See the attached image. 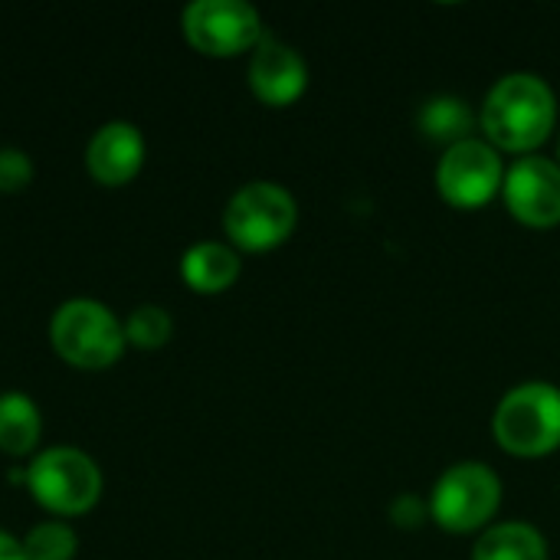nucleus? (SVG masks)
<instances>
[{
    "label": "nucleus",
    "instance_id": "obj_1",
    "mask_svg": "<svg viewBox=\"0 0 560 560\" xmlns=\"http://www.w3.org/2000/svg\"><path fill=\"white\" fill-rule=\"evenodd\" d=\"M558 102L551 85L538 72L502 75L482 105V125L489 138L512 151H528L548 138L555 128Z\"/></svg>",
    "mask_w": 560,
    "mask_h": 560
},
{
    "label": "nucleus",
    "instance_id": "obj_2",
    "mask_svg": "<svg viewBox=\"0 0 560 560\" xmlns=\"http://www.w3.org/2000/svg\"><path fill=\"white\" fill-rule=\"evenodd\" d=\"M23 482H26L30 495L36 499V505L56 518H72V515L92 512L105 489L98 463L75 446L39 450L30 459Z\"/></svg>",
    "mask_w": 560,
    "mask_h": 560
},
{
    "label": "nucleus",
    "instance_id": "obj_3",
    "mask_svg": "<svg viewBox=\"0 0 560 560\" xmlns=\"http://www.w3.org/2000/svg\"><path fill=\"white\" fill-rule=\"evenodd\" d=\"M49 341L56 354L82 371L112 368L125 348V322L95 299H69L49 318Z\"/></svg>",
    "mask_w": 560,
    "mask_h": 560
},
{
    "label": "nucleus",
    "instance_id": "obj_4",
    "mask_svg": "<svg viewBox=\"0 0 560 560\" xmlns=\"http://www.w3.org/2000/svg\"><path fill=\"white\" fill-rule=\"evenodd\" d=\"M492 430L509 453H551L560 446V387L548 381H525L512 387L495 407Z\"/></svg>",
    "mask_w": 560,
    "mask_h": 560
},
{
    "label": "nucleus",
    "instance_id": "obj_5",
    "mask_svg": "<svg viewBox=\"0 0 560 560\" xmlns=\"http://www.w3.org/2000/svg\"><path fill=\"white\" fill-rule=\"evenodd\" d=\"M295 217H299L295 197L282 184L249 180L230 197L223 210V230L240 249L262 253L279 246L292 233Z\"/></svg>",
    "mask_w": 560,
    "mask_h": 560
},
{
    "label": "nucleus",
    "instance_id": "obj_6",
    "mask_svg": "<svg viewBox=\"0 0 560 560\" xmlns=\"http://www.w3.org/2000/svg\"><path fill=\"white\" fill-rule=\"evenodd\" d=\"M499 499L502 482L486 463H456L436 479L430 512L450 532H472L495 515Z\"/></svg>",
    "mask_w": 560,
    "mask_h": 560
},
{
    "label": "nucleus",
    "instance_id": "obj_7",
    "mask_svg": "<svg viewBox=\"0 0 560 560\" xmlns=\"http://www.w3.org/2000/svg\"><path fill=\"white\" fill-rule=\"evenodd\" d=\"M180 23L190 46L207 56H236L266 36L259 10L246 0H194Z\"/></svg>",
    "mask_w": 560,
    "mask_h": 560
},
{
    "label": "nucleus",
    "instance_id": "obj_8",
    "mask_svg": "<svg viewBox=\"0 0 560 560\" xmlns=\"http://www.w3.org/2000/svg\"><path fill=\"white\" fill-rule=\"evenodd\" d=\"M505 180L499 151L482 138H466L446 148L436 167V184L450 203L476 207L486 203Z\"/></svg>",
    "mask_w": 560,
    "mask_h": 560
},
{
    "label": "nucleus",
    "instance_id": "obj_9",
    "mask_svg": "<svg viewBox=\"0 0 560 560\" xmlns=\"http://www.w3.org/2000/svg\"><path fill=\"white\" fill-rule=\"evenodd\" d=\"M509 210L532 223V226H551L560 220V164L541 154L518 158L502 180Z\"/></svg>",
    "mask_w": 560,
    "mask_h": 560
},
{
    "label": "nucleus",
    "instance_id": "obj_10",
    "mask_svg": "<svg viewBox=\"0 0 560 560\" xmlns=\"http://www.w3.org/2000/svg\"><path fill=\"white\" fill-rule=\"evenodd\" d=\"M308 82V66L302 52L276 36H262L253 46L249 59V85L253 92L269 105H289L302 95Z\"/></svg>",
    "mask_w": 560,
    "mask_h": 560
},
{
    "label": "nucleus",
    "instance_id": "obj_11",
    "mask_svg": "<svg viewBox=\"0 0 560 560\" xmlns=\"http://www.w3.org/2000/svg\"><path fill=\"white\" fill-rule=\"evenodd\" d=\"M144 135L131 121H108L102 125L85 148L89 174L105 187H121L138 177L144 164Z\"/></svg>",
    "mask_w": 560,
    "mask_h": 560
},
{
    "label": "nucleus",
    "instance_id": "obj_12",
    "mask_svg": "<svg viewBox=\"0 0 560 560\" xmlns=\"http://www.w3.org/2000/svg\"><path fill=\"white\" fill-rule=\"evenodd\" d=\"M180 276L194 292H223L240 276V256L226 243L203 240L180 256Z\"/></svg>",
    "mask_w": 560,
    "mask_h": 560
},
{
    "label": "nucleus",
    "instance_id": "obj_13",
    "mask_svg": "<svg viewBox=\"0 0 560 560\" xmlns=\"http://www.w3.org/2000/svg\"><path fill=\"white\" fill-rule=\"evenodd\" d=\"M43 436V417L30 394L3 390L0 394V453L30 456L36 453Z\"/></svg>",
    "mask_w": 560,
    "mask_h": 560
},
{
    "label": "nucleus",
    "instance_id": "obj_14",
    "mask_svg": "<svg viewBox=\"0 0 560 560\" xmlns=\"http://www.w3.org/2000/svg\"><path fill=\"white\" fill-rule=\"evenodd\" d=\"M472 560H548V541L528 522H502L482 532Z\"/></svg>",
    "mask_w": 560,
    "mask_h": 560
},
{
    "label": "nucleus",
    "instance_id": "obj_15",
    "mask_svg": "<svg viewBox=\"0 0 560 560\" xmlns=\"http://www.w3.org/2000/svg\"><path fill=\"white\" fill-rule=\"evenodd\" d=\"M417 125L430 141L456 144V141L469 138V131L476 125V115H472L469 102L459 98V95H433V98H427L420 105Z\"/></svg>",
    "mask_w": 560,
    "mask_h": 560
},
{
    "label": "nucleus",
    "instance_id": "obj_16",
    "mask_svg": "<svg viewBox=\"0 0 560 560\" xmlns=\"http://www.w3.org/2000/svg\"><path fill=\"white\" fill-rule=\"evenodd\" d=\"M75 551H79V535L62 518L39 522L23 538L26 560H72Z\"/></svg>",
    "mask_w": 560,
    "mask_h": 560
},
{
    "label": "nucleus",
    "instance_id": "obj_17",
    "mask_svg": "<svg viewBox=\"0 0 560 560\" xmlns=\"http://www.w3.org/2000/svg\"><path fill=\"white\" fill-rule=\"evenodd\" d=\"M171 335H174V322L171 312L161 305H138L125 322V338L138 351H158L171 341Z\"/></svg>",
    "mask_w": 560,
    "mask_h": 560
},
{
    "label": "nucleus",
    "instance_id": "obj_18",
    "mask_svg": "<svg viewBox=\"0 0 560 560\" xmlns=\"http://www.w3.org/2000/svg\"><path fill=\"white\" fill-rule=\"evenodd\" d=\"M33 158L20 148H0V194H20L33 184Z\"/></svg>",
    "mask_w": 560,
    "mask_h": 560
},
{
    "label": "nucleus",
    "instance_id": "obj_19",
    "mask_svg": "<svg viewBox=\"0 0 560 560\" xmlns=\"http://www.w3.org/2000/svg\"><path fill=\"white\" fill-rule=\"evenodd\" d=\"M427 515H430V505L420 495H413V492H404V495H397L390 502V518L400 528H420Z\"/></svg>",
    "mask_w": 560,
    "mask_h": 560
},
{
    "label": "nucleus",
    "instance_id": "obj_20",
    "mask_svg": "<svg viewBox=\"0 0 560 560\" xmlns=\"http://www.w3.org/2000/svg\"><path fill=\"white\" fill-rule=\"evenodd\" d=\"M0 560H26L23 555V541H16L10 532L0 528Z\"/></svg>",
    "mask_w": 560,
    "mask_h": 560
},
{
    "label": "nucleus",
    "instance_id": "obj_21",
    "mask_svg": "<svg viewBox=\"0 0 560 560\" xmlns=\"http://www.w3.org/2000/svg\"><path fill=\"white\" fill-rule=\"evenodd\" d=\"M558 158H560V138H558Z\"/></svg>",
    "mask_w": 560,
    "mask_h": 560
}]
</instances>
